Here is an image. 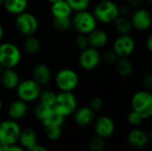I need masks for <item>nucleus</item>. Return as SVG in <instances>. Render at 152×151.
<instances>
[{
	"label": "nucleus",
	"mask_w": 152,
	"mask_h": 151,
	"mask_svg": "<svg viewBox=\"0 0 152 151\" xmlns=\"http://www.w3.org/2000/svg\"><path fill=\"white\" fill-rule=\"evenodd\" d=\"M56 95L57 93L52 90H42L38 99L41 103L53 108L56 101Z\"/></svg>",
	"instance_id": "28"
},
{
	"label": "nucleus",
	"mask_w": 152,
	"mask_h": 151,
	"mask_svg": "<svg viewBox=\"0 0 152 151\" xmlns=\"http://www.w3.org/2000/svg\"><path fill=\"white\" fill-rule=\"evenodd\" d=\"M45 134L48 139L52 141L58 140L61 134V126L59 125H47L45 126Z\"/></svg>",
	"instance_id": "31"
},
{
	"label": "nucleus",
	"mask_w": 152,
	"mask_h": 151,
	"mask_svg": "<svg viewBox=\"0 0 152 151\" xmlns=\"http://www.w3.org/2000/svg\"><path fill=\"white\" fill-rule=\"evenodd\" d=\"M104 140L102 137H94L89 142V149L91 151H102L104 148Z\"/></svg>",
	"instance_id": "33"
},
{
	"label": "nucleus",
	"mask_w": 152,
	"mask_h": 151,
	"mask_svg": "<svg viewBox=\"0 0 152 151\" xmlns=\"http://www.w3.org/2000/svg\"><path fill=\"white\" fill-rule=\"evenodd\" d=\"M41 87L42 86L39 85L34 79L27 78L20 81L19 85L15 88V92L18 99L28 103L38 100L42 91Z\"/></svg>",
	"instance_id": "7"
},
{
	"label": "nucleus",
	"mask_w": 152,
	"mask_h": 151,
	"mask_svg": "<svg viewBox=\"0 0 152 151\" xmlns=\"http://www.w3.org/2000/svg\"><path fill=\"white\" fill-rule=\"evenodd\" d=\"M145 47L147 49V51L149 53H151L152 52V36L151 35H149L147 39L145 40Z\"/></svg>",
	"instance_id": "40"
},
{
	"label": "nucleus",
	"mask_w": 152,
	"mask_h": 151,
	"mask_svg": "<svg viewBox=\"0 0 152 151\" xmlns=\"http://www.w3.org/2000/svg\"><path fill=\"white\" fill-rule=\"evenodd\" d=\"M53 27L60 32H65V31L69 30L72 28L71 17L53 18Z\"/></svg>",
	"instance_id": "27"
},
{
	"label": "nucleus",
	"mask_w": 152,
	"mask_h": 151,
	"mask_svg": "<svg viewBox=\"0 0 152 151\" xmlns=\"http://www.w3.org/2000/svg\"><path fill=\"white\" fill-rule=\"evenodd\" d=\"M89 107L94 110H100L103 107V100L101 97H94L89 101Z\"/></svg>",
	"instance_id": "36"
},
{
	"label": "nucleus",
	"mask_w": 152,
	"mask_h": 151,
	"mask_svg": "<svg viewBox=\"0 0 152 151\" xmlns=\"http://www.w3.org/2000/svg\"><path fill=\"white\" fill-rule=\"evenodd\" d=\"M53 109L52 107H49L47 105L39 102L34 109V115L37 117V119H38L43 123L45 120H46L49 117V116L53 113Z\"/></svg>",
	"instance_id": "26"
},
{
	"label": "nucleus",
	"mask_w": 152,
	"mask_h": 151,
	"mask_svg": "<svg viewBox=\"0 0 152 151\" xmlns=\"http://www.w3.org/2000/svg\"><path fill=\"white\" fill-rule=\"evenodd\" d=\"M109 34L104 29L100 28H96L87 35L89 46L98 50L107 45L109 43Z\"/></svg>",
	"instance_id": "16"
},
{
	"label": "nucleus",
	"mask_w": 152,
	"mask_h": 151,
	"mask_svg": "<svg viewBox=\"0 0 152 151\" xmlns=\"http://www.w3.org/2000/svg\"><path fill=\"white\" fill-rule=\"evenodd\" d=\"M74 44L75 46L78 49V50H84L85 48L88 47V39H87V36L86 35H83V34H77L74 39Z\"/></svg>",
	"instance_id": "32"
},
{
	"label": "nucleus",
	"mask_w": 152,
	"mask_h": 151,
	"mask_svg": "<svg viewBox=\"0 0 152 151\" xmlns=\"http://www.w3.org/2000/svg\"><path fill=\"white\" fill-rule=\"evenodd\" d=\"M127 141L132 147L141 149L147 145L149 138L144 131L141 129H134L128 133Z\"/></svg>",
	"instance_id": "20"
},
{
	"label": "nucleus",
	"mask_w": 152,
	"mask_h": 151,
	"mask_svg": "<svg viewBox=\"0 0 152 151\" xmlns=\"http://www.w3.org/2000/svg\"><path fill=\"white\" fill-rule=\"evenodd\" d=\"M130 21L133 29L139 32H145L151 28L152 25V16L151 12L143 7L134 9L130 14Z\"/></svg>",
	"instance_id": "12"
},
{
	"label": "nucleus",
	"mask_w": 152,
	"mask_h": 151,
	"mask_svg": "<svg viewBox=\"0 0 152 151\" xmlns=\"http://www.w3.org/2000/svg\"><path fill=\"white\" fill-rule=\"evenodd\" d=\"M7 112L11 119L16 120V121L19 119H21L27 115V112H28L27 103L20 99L14 100L9 104Z\"/></svg>",
	"instance_id": "18"
},
{
	"label": "nucleus",
	"mask_w": 152,
	"mask_h": 151,
	"mask_svg": "<svg viewBox=\"0 0 152 151\" xmlns=\"http://www.w3.org/2000/svg\"><path fill=\"white\" fill-rule=\"evenodd\" d=\"M79 81L77 72L70 68L61 69L54 76V84L60 92H74L77 88Z\"/></svg>",
	"instance_id": "4"
},
{
	"label": "nucleus",
	"mask_w": 152,
	"mask_h": 151,
	"mask_svg": "<svg viewBox=\"0 0 152 151\" xmlns=\"http://www.w3.org/2000/svg\"><path fill=\"white\" fill-rule=\"evenodd\" d=\"M77 108V100L73 92H59L53 110L61 116L67 117L72 115Z\"/></svg>",
	"instance_id": "8"
},
{
	"label": "nucleus",
	"mask_w": 152,
	"mask_h": 151,
	"mask_svg": "<svg viewBox=\"0 0 152 151\" xmlns=\"http://www.w3.org/2000/svg\"><path fill=\"white\" fill-rule=\"evenodd\" d=\"M94 130L97 136L108 138L111 136L115 131V123L111 117L108 116L100 117L94 124Z\"/></svg>",
	"instance_id": "13"
},
{
	"label": "nucleus",
	"mask_w": 152,
	"mask_h": 151,
	"mask_svg": "<svg viewBox=\"0 0 152 151\" xmlns=\"http://www.w3.org/2000/svg\"><path fill=\"white\" fill-rule=\"evenodd\" d=\"M19 141L23 148L26 150L30 149L37 144V133L31 128H26L20 131Z\"/></svg>",
	"instance_id": "23"
},
{
	"label": "nucleus",
	"mask_w": 152,
	"mask_h": 151,
	"mask_svg": "<svg viewBox=\"0 0 152 151\" xmlns=\"http://www.w3.org/2000/svg\"><path fill=\"white\" fill-rule=\"evenodd\" d=\"M2 108H3V103H2V101L0 100V111H1V109H2Z\"/></svg>",
	"instance_id": "46"
},
{
	"label": "nucleus",
	"mask_w": 152,
	"mask_h": 151,
	"mask_svg": "<svg viewBox=\"0 0 152 151\" xmlns=\"http://www.w3.org/2000/svg\"><path fill=\"white\" fill-rule=\"evenodd\" d=\"M20 81L15 69H4L0 74V85L6 90H15Z\"/></svg>",
	"instance_id": "15"
},
{
	"label": "nucleus",
	"mask_w": 152,
	"mask_h": 151,
	"mask_svg": "<svg viewBox=\"0 0 152 151\" xmlns=\"http://www.w3.org/2000/svg\"><path fill=\"white\" fill-rule=\"evenodd\" d=\"M23 49L28 54H37L41 49V42L37 36H35V35L28 36L23 41Z\"/></svg>",
	"instance_id": "24"
},
{
	"label": "nucleus",
	"mask_w": 152,
	"mask_h": 151,
	"mask_svg": "<svg viewBox=\"0 0 152 151\" xmlns=\"http://www.w3.org/2000/svg\"><path fill=\"white\" fill-rule=\"evenodd\" d=\"M135 40L130 35H118L112 43V51L118 58H129L135 50Z\"/></svg>",
	"instance_id": "10"
},
{
	"label": "nucleus",
	"mask_w": 152,
	"mask_h": 151,
	"mask_svg": "<svg viewBox=\"0 0 152 151\" xmlns=\"http://www.w3.org/2000/svg\"><path fill=\"white\" fill-rule=\"evenodd\" d=\"M22 60L20 48L12 42L0 43V67L2 69H15Z\"/></svg>",
	"instance_id": "1"
},
{
	"label": "nucleus",
	"mask_w": 152,
	"mask_h": 151,
	"mask_svg": "<svg viewBox=\"0 0 152 151\" xmlns=\"http://www.w3.org/2000/svg\"><path fill=\"white\" fill-rule=\"evenodd\" d=\"M114 66L118 75L122 77H130L134 72V64L129 58H118Z\"/></svg>",
	"instance_id": "22"
},
{
	"label": "nucleus",
	"mask_w": 152,
	"mask_h": 151,
	"mask_svg": "<svg viewBox=\"0 0 152 151\" xmlns=\"http://www.w3.org/2000/svg\"><path fill=\"white\" fill-rule=\"evenodd\" d=\"M142 85L145 87V89H149L152 86V76L151 74L146 75L142 79Z\"/></svg>",
	"instance_id": "39"
},
{
	"label": "nucleus",
	"mask_w": 152,
	"mask_h": 151,
	"mask_svg": "<svg viewBox=\"0 0 152 151\" xmlns=\"http://www.w3.org/2000/svg\"><path fill=\"white\" fill-rule=\"evenodd\" d=\"M132 110L139 113L143 119L150 118L152 116V94L147 90H139L134 93L131 99Z\"/></svg>",
	"instance_id": "5"
},
{
	"label": "nucleus",
	"mask_w": 152,
	"mask_h": 151,
	"mask_svg": "<svg viewBox=\"0 0 152 151\" xmlns=\"http://www.w3.org/2000/svg\"><path fill=\"white\" fill-rule=\"evenodd\" d=\"M50 12L53 18H68L71 17L73 14V11L66 0L51 4Z\"/></svg>",
	"instance_id": "21"
},
{
	"label": "nucleus",
	"mask_w": 152,
	"mask_h": 151,
	"mask_svg": "<svg viewBox=\"0 0 152 151\" xmlns=\"http://www.w3.org/2000/svg\"><path fill=\"white\" fill-rule=\"evenodd\" d=\"M94 111L89 106H83L77 108L74 112V119L76 123L80 126H86L91 125L94 121Z\"/></svg>",
	"instance_id": "17"
},
{
	"label": "nucleus",
	"mask_w": 152,
	"mask_h": 151,
	"mask_svg": "<svg viewBox=\"0 0 152 151\" xmlns=\"http://www.w3.org/2000/svg\"><path fill=\"white\" fill-rule=\"evenodd\" d=\"M26 151H48L44 146L42 145H39L38 143L37 145H35L34 147L30 148V149H28L26 150Z\"/></svg>",
	"instance_id": "41"
},
{
	"label": "nucleus",
	"mask_w": 152,
	"mask_h": 151,
	"mask_svg": "<svg viewBox=\"0 0 152 151\" xmlns=\"http://www.w3.org/2000/svg\"><path fill=\"white\" fill-rule=\"evenodd\" d=\"M98 1H114V0H98Z\"/></svg>",
	"instance_id": "48"
},
{
	"label": "nucleus",
	"mask_w": 152,
	"mask_h": 151,
	"mask_svg": "<svg viewBox=\"0 0 152 151\" xmlns=\"http://www.w3.org/2000/svg\"><path fill=\"white\" fill-rule=\"evenodd\" d=\"M66 2L69 4L73 12H75L88 10V8L91 6L93 0H66Z\"/></svg>",
	"instance_id": "29"
},
{
	"label": "nucleus",
	"mask_w": 152,
	"mask_h": 151,
	"mask_svg": "<svg viewBox=\"0 0 152 151\" xmlns=\"http://www.w3.org/2000/svg\"><path fill=\"white\" fill-rule=\"evenodd\" d=\"M112 24L114 25V28L118 33V35L130 34L133 30V27L129 17L118 16Z\"/></svg>",
	"instance_id": "25"
},
{
	"label": "nucleus",
	"mask_w": 152,
	"mask_h": 151,
	"mask_svg": "<svg viewBox=\"0 0 152 151\" xmlns=\"http://www.w3.org/2000/svg\"><path fill=\"white\" fill-rule=\"evenodd\" d=\"M78 65L85 71H92L97 69L102 61V53L98 49L88 46L81 50L78 55Z\"/></svg>",
	"instance_id": "9"
},
{
	"label": "nucleus",
	"mask_w": 152,
	"mask_h": 151,
	"mask_svg": "<svg viewBox=\"0 0 152 151\" xmlns=\"http://www.w3.org/2000/svg\"><path fill=\"white\" fill-rule=\"evenodd\" d=\"M52 69L45 63L37 64L32 70V79H34L39 85H47L52 80Z\"/></svg>",
	"instance_id": "14"
},
{
	"label": "nucleus",
	"mask_w": 152,
	"mask_h": 151,
	"mask_svg": "<svg viewBox=\"0 0 152 151\" xmlns=\"http://www.w3.org/2000/svg\"><path fill=\"white\" fill-rule=\"evenodd\" d=\"M143 120H144L143 117L139 113H137V112H135L134 110H132L128 114V116H127V121H128V123L130 125H134V126L140 125L142 123Z\"/></svg>",
	"instance_id": "34"
},
{
	"label": "nucleus",
	"mask_w": 152,
	"mask_h": 151,
	"mask_svg": "<svg viewBox=\"0 0 152 151\" xmlns=\"http://www.w3.org/2000/svg\"><path fill=\"white\" fill-rule=\"evenodd\" d=\"M28 0H4L3 7L11 15H18L27 11Z\"/></svg>",
	"instance_id": "19"
},
{
	"label": "nucleus",
	"mask_w": 152,
	"mask_h": 151,
	"mask_svg": "<svg viewBox=\"0 0 152 151\" xmlns=\"http://www.w3.org/2000/svg\"><path fill=\"white\" fill-rule=\"evenodd\" d=\"M126 4L131 9H136L139 7H142V4L143 3V0H126Z\"/></svg>",
	"instance_id": "38"
},
{
	"label": "nucleus",
	"mask_w": 152,
	"mask_h": 151,
	"mask_svg": "<svg viewBox=\"0 0 152 151\" xmlns=\"http://www.w3.org/2000/svg\"><path fill=\"white\" fill-rule=\"evenodd\" d=\"M7 151H24L22 147H20V146H17L16 144H13V145H10Z\"/></svg>",
	"instance_id": "42"
},
{
	"label": "nucleus",
	"mask_w": 152,
	"mask_h": 151,
	"mask_svg": "<svg viewBox=\"0 0 152 151\" xmlns=\"http://www.w3.org/2000/svg\"><path fill=\"white\" fill-rule=\"evenodd\" d=\"M92 12L98 23L112 24L119 16L118 4L115 1H98Z\"/></svg>",
	"instance_id": "2"
},
{
	"label": "nucleus",
	"mask_w": 152,
	"mask_h": 151,
	"mask_svg": "<svg viewBox=\"0 0 152 151\" xmlns=\"http://www.w3.org/2000/svg\"><path fill=\"white\" fill-rule=\"evenodd\" d=\"M3 4H4V0H0V7L3 6Z\"/></svg>",
	"instance_id": "47"
},
{
	"label": "nucleus",
	"mask_w": 152,
	"mask_h": 151,
	"mask_svg": "<svg viewBox=\"0 0 152 151\" xmlns=\"http://www.w3.org/2000/svg\"><path fill=\"white\" fill-rule=\"evenodd\" d=\"M72 28L77 34L88 35L98 26V22L92 12L88 10L75 12L71 16Z\"/></svg>",
	"instance_id": "3"
},
{
	"label": "nucleus",
	"mask_w": 152,
	"mask_h": 151,
	"mask_svg": "<svg viewBox=\"0 0 152 151\" xmlns=\"http://www.w3.org/2000/svg\"><path fill=\"white\" fill-rule=\"evenodd\" d=\"M4 37V26L0 23V43L3 42Z\"/></svg>",
	"instance_id": "43"
},
{
	"label": "nucleus",
	"mask_w": 152,
	"mask_h": 151,
	"mask_svg": "<svg viewBox=\"0 0 152 151\" xmlns=\"http://www.w3.org/2000/svg\"><path fill=\"white\" fill-rule=\"evenodd\" d=\"M50 4H53V3H56V2H60V1H62V0H47Z\"/></svg>",
	"instance_id": "45"
},
{
	"label": "nucleus",
	"mask_w": 152,
	"mask_h": 151,
	"mask_svg": "<svg viewBox=\"0 0 152 151\" xmlns=\"http://www.w3.org/2000/svg\"><path fill=\"white\" fill-rule=\"evenodd\" d=\"M102 61L108 64V65H114L115 62L118 60V56L114 53V52L112 50L106 52L103 55H102Z\"/></svg>",
	"instance_id": "35"
},
{
	"label": "nucleus",
	"mask_w": 152,
	"mask_h": 151,
	"mask_svg": "<svg viewBox=\"0 0 152 151\" xmlns=\"http://www.w3.org/2000/svg\"><path fill=\"white\" fill-rule=\"evenodd\" d=\"M64 119L65 117L61 116L60 114L56 113L54 110L53 111V113L49 116V117L45 120L42 124L44 126H47V125H59L61 126L64 123Z\"/></svg>",
	"instance_id": "30"
},
{
	"label": "nucleus",
	"mask_w": 152,
	"mask_h": 151,
	"mask_svg": "<svg viewBox=\"0 0 152 151\" xmlns=\"http://www.w3.org/2000/svg\"><path fill=\"white\" fill-rule=\"evenodd\" d=\"M131 8L127 4H122L118 5V12L119 16H124V17H129L131 14Z\"/></svg>",
	"instance_id": "37"
},
{
	"label": "nucleus",
	"mask_w": 152,
	"mask_h": 151,
	"mask_svg": "<svg viewBox=\"0 0 152 151\" xmlns=\"http://www.w3.org/2000/svg\"><path fill=\"white\" fill-rule=\"evenodd\" d=\"M20 127L16 120L8 119L0 122V142L6 145H13L19 141Z\"/></svg>",
	"instance_id": "11"
},
{
	"label": "nucleus",
	"mask_w": 152,
	"mask_h": 151,
	"mask_svg": "<svg viewBox=\"0 0 152 151\" xmlns=\"http://www.w3.org/2000/svg\"><path fill=\"white\" fill-rule=\"evenodd\" d=\"M8 148H9V145H6V144L0 142V151H7Z\"/></svg>",
	"instance_id": "44"
},
{
	"label": "nucleus",
	"mask_w": 152,
	"mask_h": 151,
	"mask_svg": "<svg viewBox=\"0 0 152 151\" xmlns=\"http://www.w3.org/2000/svg\"><path fill=\"white\" fill-rule=\"evenodd\" d=\"M14 25L20 34L28 36L37 33L39 28V20L34 13L25 11L16 15Z\"/></svg>",
	"instance_id": "6"
}]
</instances>
